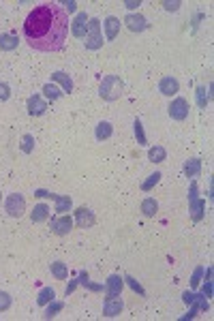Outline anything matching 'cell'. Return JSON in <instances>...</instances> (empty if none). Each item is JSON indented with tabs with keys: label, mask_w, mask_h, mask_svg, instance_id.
I'll return each mask as SVG.
<instances>
[{
	"label": "cell",
	"mask_w": 214,
	"mask_h": 321,
	"mask_svg": "<svg viewBox=\"0 0 214 321\" xmlns=\"http://www.w3.org/2000/svg\"><path fill=\"white\" fill-rule=\"evenodd\" d=\"M122 88H125V84H122L120 77L118 75H107L99 86V94L105 101H116V99L122 97Z\"/></svg>",
	"instance_id": "2"
},
{
	"label": "cell",
	"mask_w": 214,
	"mask_h": 321,
	"mask_svg": "<svg viewBox=\"0 0 214 321\" xmlns=\"http://www.w3.org/2000/svg\"><path fill=\"white\" fill-rule=\"evenodd\" d=\"M125 280H128V285H131V287H133V289H135V291H137V294H144V289H142V287H139V285H137V280H133L131 277H127Z\"/></svg>",
	"instance_id": "33"
},
{
	"label": "cell",
	"mask_w": 214,
	"mask_h": 321,
	"mask_svg": "<svg viewBox=\"0 0 214 321\" xmlns=\"http://www.w3.org/2000/svg\"><path fill=\"white\" fill-rule=\"evenodd\" d=\"M125 24H127L128 30H133V32H142V30H146V28H148L144 15H133V13L125 18Z\"/></svg>",
	"instance_id": "9"
},
{
	"label": "cell",
	"mask_w": 214,
	"mask_h": 321,
	"mask_svg": "<svg viewBox=\"0 0 214 321\" xmlns=\"http://www.w3.org/2000/svg\"><path fill=\"white\" fill-rule=\"evenodd\" d=\"M43 92H45V97L47 99H52V101H56V99H60L63 97V90H60L58 86H56V84H45L43 86Z\"/></svg>",
	"instance_id": "23"
},
{
	"label": "cell",
	"mask_w": 214,
	"mask_h": 321,
	"mask_svg": "<svg viewBox=\"0 0 214 321\" xmlns=\"http://www.w3.org/2000/svg\"><path fill=\"white\" fill-rule=\"evenodd\" d=\"M47 216H49V208L45 204L35 206V210H32V214H30L32 223H43V221H47Z\"/></svg>",
	"instance_id": "18"
},
{
	"label": "cell",
	"mask_w": 214,
	"mask_h": 321,
	"mask_svg": "<svg viewBox=\"0 0 214 321\" xmlns=\"http://www.w3.org/2000/svg\"><path fill=\"white\" fill-rule=\"evenodd\" d=\"M156 210H159V204H156L152 197H148V199L142 201V212L146 214V216H154Z\"/></svg>",
	"instance_id": "24"
},
{
	"label": "cell",
	"mask_w": 214,
	"mask_h": 321,
	"mask_svg": "<svg viewBox=\"0 0 214 321\" xmlns=\"http://www.w3.org/2000/svg\"><path fill=\"white\" fill-rule=\"evenodd\" d=\"M11 306V296L4 294V291H0V311H7Z\"/></svg>",
	"instance_id": "31"
},
{
	"label": "cell",
	"mask_w": 214,
	"mask_h": 321,
	"mask_svg": "<svg viewBox=\"0 0 214 321\" xmlns=\"http://www.w3.org/2000/svg\"><path fill=\"white\" fill-rule=\"evenodd\" d=\"M69 13L58 2H43L24 21V39L37 52H60L69 35Z\"/></svg>",
	"instance_id": "1"
},
{
	"label": "cell",
	"mask_w": 214,
	"mask_h": 321,
	"mask_svg": "<svg viewBox=\"0 0 214 321\" xmlns=\"http://www.w3.org/2000/svg\"><path fill=\"white\" fill-rule=\"evenodd\" d=\"M159 90H161V94H165V97H171V94L178 92V80H173V77H163L161 84H159Z\"/></svg>",
	"instance_id": "14"
},
{
	"label": "cell",
	"mask_w": 214,
	"mask_h": 321,
	"mask_svg": "<svg viewBox=\"0 0 214 321\" xmlns=\"http://www.w3.org/2000/svg\"><path fill=\"white\" fill-rule=\"evenodd\" d=\"M199 170H201V161L199 159H191V161L184 163V171H187L189 176H197Z\"/></svg>",
	"instance_id": "25"
},
{
	"label": "cell",
	"mask_w": 214,
	"mask_h": 321,
	"mask_svg": "<svg viewBox=\"0 0 214 321\" xmlns=\"http://www.w3.org/2000/svg\"><path fill=\"white\" fill-rule=\"evenodd\" d=\"M122 285H125V280L118 277V274H111V277L107 278V283H105V294L107 296H120Z\"/></svg>",
	"instance_id": "11"
},
{
	"label": "cell",
	"mask_w": 214,
	"mask_h": 321,
	"mask_svg": "<svg viewBox=\"0 0 214 321\" xmlns=\"http://www.w3.org/2000/svg\"><path fill=\"white\" fill-rule=\"evenodd\" d=\"M193 300H195V296H193V294H184V302H187V304H191Z\"/></svg>",
	"instance_id": "37"
},
{
	"label": "cell",
	"mask_w": 214,
	"mask_h": 321,
	"mask_svg": "<svg viewBox=\"0 0 214 321\" xmlns=\"http://www.w3.org/2000/svg\"><path fill=\"white\" fill-rule=\"evenodd\" d=\"M32 148H35V137L32 135H24V139H21V150L26 152H32Z\"/></svg>",
	"instance_id": "29"
},
{
	"label": "cell",
	"mask_w": 214,
	"mask_h": 321,
	"mask_svg": "<svg viewBox=\"0 0 214 321\" xmlns=\"http://www.w3.org/2000/svg\"><path fill=\"white\" fill-rule=\"evenodd\" d=\"M167 111H170V116L173 120L182 122V120H187V116H189V103L184 99H173L171 105L167 107Z\"/></svg>",
	"instance_id": "5"
},
{
	"label": "cell",
	"mask_w": 214,
	"mask_h": 321,
	"mask_svg": "<svg viewBox=\"0 0 214 321\" xmlns=\"http://www.w3.org/2000/svg\"><path fill=\"white\" fill-rule=\"evenodd\" d=\"M52 82H58L60 86H63V92H71L73 90V80L69 75H66L64 71H56L52 73Z\"/></svg>",
	"instance_id": "15"
},
{
	"label": "cell",
	"mask_w": 214,
	"mask_h": 321,
	"mask_svg": "<svg viewBox=\"0 0 214 321\" xmlns=\"http://www.w3.org/2000/svg\"><path fill=\"white\" fill-rule=\"evenodd\" d=\"M18 37L15 35H0V49H2V52H13L15 47H18Z\"/></svg>",
	"instance_id": "17"
},
{
	"label": "cell",
	"mask_w": 214,
	"mask_h": 321,
	"mask_svg": "<svg viewBox=\"0 0 214 321\" xmlns=\"http://www.w3.org/2000/svg\"><path fill=\"white\" fill-rule=\"evenodd\" d=\"M88 24H90V18L86 13H80L71 24V30L75 37H86L88 35Z\"/></svg>",
	"instance_id": "7"
},
{
	"label": "cell",
	"mask_w": 214,
	"mask_h": 321,
	"mask_svg": "<svg viewBox=\"0 0 214 321\" xmlns=\"http://www.w3.org/2000/svg\"><path fill=\"white\" fill-rule=\"evenodd\" d=\"M180 7V2H165V9L167 11H176Z\"/></svg>",
	"instance_id": "36"
},
{
	"label": "cell",
	"mask_w": 214,
	"mask_h": 321,
	"mask_svg": "<svg viewBox=\"0 0 214 321\" xmlns=\"http://www.w3.org/2000/svg\"><path fill=\"white\" fill-rule=\"evenodd\" d=\"M195 191H197V187L193 184V189H191V193H193V197H191V201H193V218H195V221H199L206 204H204V201H199V199H195Z\"/></svg>",
	"instance_id": "21"
},
{
	"label": "cell",
	"mask_w": 214,
	"mask_h": 321,
	"mask_svg": "<svg viewBox=\"0 0 214 321\" xmlns=\"http://www.w3.org/2000/svg\"><path fill=\"white\" fill-rule=\"evenodd\" d=\"M111 133H114V128H111L109 122H99L97 125V139L101 142V139H107V137H111Z\"/></svg>",
	"instance_id": "22"
},
{
	"label": "cell",
	"mask_w": 214,
	"mask_h": 321,
	"mask_svg": "<svg viewBox=\"0 0 214 321\" xmlns=\"http://www.w3.org/2000/svg\"><path fill=\"white\" fill-rule=\"evenodd\" d=\"M105 35H107V41H114L116 35H118V30H120V20L114 18V15H109V18L105 20Z\"/></svg>",
	"instance_id": "13"
},
{
	"label": "cell",
	"mask_w": 214,
	"mask_h": 321,
	"mask_svg": "<svg viewBox=\"0 0 214 321\" xmlns=\"http://www.w3.org/2000/svg\"><path fill=\"white\" fill-rule=\"evenodd\" d=\"M201 272H204V268H197L195 270V277H193V287L199 285V277H201Z\"/></svg>",
	"instance_id": "34"
},
{
	"label": "cell",
	"mask_w": 214,
	"mask_h": 321,
	"mask_svg": "<svg viewBox=\"0 0 214 321\" xmlns=\"http://www.w3.org/2000/svg\"><path fill=\"white\" fill-rule=\"evenodd\" d=\"M11 97V88L4 82H0V101H7Z\"/></svg>",
	"instance_id": "32"
},
{
	"label": "cell",
	"mask_w": 214,
	"mask_h": 321,
	"mask_svg": "<svg viewBox=\"0 0 214 321\" xmlns=\"http://www.w3.org/2000/svg\"><path fill=\"white\" fill-rule=\"evenodd\" d=\"M122 300L118 296H107V300H105V304H103V315L105 317H116V315H120V311H122Z\"/></svg>",
	"instance_id": "6"
},
{
	"label": "cell",
	"mask_w": 214,
	"mask_h": 321,
	"mask_svg": "<svg viewBox=\"0 0 214 321\" xmlns=\"http://www.w3.org/2000/svg\"><path fill=\"white\" fill-rule=\"evenodd\" d=\"M75 7H77L75 2H64V11H66V13H73V11H75Z\"/></svg>",
	"instance_id": "35"
},
{
	"label": "cell",
	"mask_w": 214,
	"mask_h": 321,
	"mask_svg": "<svg viewBox=\"0 0 214 321\" xmlns=\"http://www.w3.org/2000/svg\"><path fill=\"white\" fill-rule=\"evenodd\" d=\"M135 137H137V142H139V146H146V135H144V128H142V120H135Z\"/></svg>",
	"instance_id": "28"
},
{
	"label": "cell",
	"mask_w": 214,
	"mask_h": 321,
	"mask_svg": "<svg viewBox=\"0 0 214 321\" xmlns=\"http://www.w3.org/2000/svg\"><path fill=\"white\" fill-rule=\"evenodd\" d=\"M159 180H161V173H159V171H154V173H152V176H150V178H148V180H146V182L142 184V189H144V191H150V189L154 187L156 182H159Z\"/></svg>",
	"instance_id": "30"
},
{
	"label": "cell",
	"mask_w": 214,
	"mask_h": 321,
	"mask_svg": "<svg viewBox=\"0 0 214 321\" xmlns=\"http://www.w3.org/2000/svg\"><path fill=\"white\" fill-rule=\"evenodd\" d=\"M75 216H77V225L80 227H90V225L94 223V214L88 210V208H80V210L75 212Z\"/></svg>",
	"instance_id": "16"
},
{
	"label": "cell",
	"mask_w": 214,
	"mask_h": 321,
	"mask_svg": "<svg viewBox=\"0 0 214 321\" xmlns=\"http://www.w3.org/2000/svg\"><path fill=\"white\" fill-rule=\"evenodd\" d=\"M39 197H52V199H56V204H58V208H56V212H66L71 208V197H63V195H54V193H45V191H37Z\"/></svg>",
	"instance_id": "10"
},
{
	"label": "cell",
	"mask_w": 214,
	"mask_h": 321,
	"mask_svg": "<svg viewBox=\"0 0 214 321\" xmlns=\"http://www.w3.org/2000/svg\"><path fill=\"white\" fill-rule=\"evenodd\" d=\"M56 298V291L52 289V287H45V289L39 291V296H37V304L39 306H47L49 302H52Z\"/></svg>",
	"instance_id": "19"
},
{
	"label": "cell",
	"mask_w": 214,
	"mask_h": 321,
	"mask_svg": "<svg viewBox=\"0 0 214 321\" xmlns=\"http://www.w3.org/2000/svg\"><path fill=\"white\" fill-rule=\"evenodd\" d=\"M4 210H7L9 216L20 218L21 214H24V210H26V199H24V197H21L20 193L9 195V197H7V204H4Z\"/></svg>",
	"instance_id": "3"
},
{
	"label": "cell",
	"mask_w": 214,
	"mask_h": 321,
	"mask_svg": "<svg viewBox=\"0 0 214 321\" xmlns=\"http://www.w3.org/2000/svg\"><path fill=\"white\" fill-rule=\"evenodd\" d=\"M64 308V304L63 302H54V304H49L47 306V311H45V319H52L56 317V313H60Z\"/></svg>",
	"instance_id": "27"
},
{
	"label": "cell",
	"mask_w": 214,
	"mask_h": 321,
	"mask_svg": "<svg viewBox=\"0 0 214 321\" xmlns=\"http://www.w3.org/2000/svg\"><path fill=\"white\" fill-rule=\"evenodd\" d=\"M49 270H52V274L56 278H60V280H64L66 277H69V270H66V266L63 261H54L52 266H49Z\"/></svg>",
	"instance_id": "20"
},
{
	"label": "cell",
	"mask_w": 214,
	"mask_h": 321,
	"mask_svg": "<svg viewBox=\"0 0 214 321\" xmlns=\"http://www.w3.org/2000/svg\"><path fill=\"white\" fill-rule=\"evenodd\" d=\"M148 156H150V161H154V163H163L167 154H165V150H163L161 146H154V148H150Z\"/></svg>",
	"instance_id": "26"
},
{
	"label": "cell",
	"mask_w": 214,
	"mask_h": 321,
	"mask_svg": "<svg viewBox=\"0 0 214 321\" xmlns=\"http://www.w3.org/2000/svg\"><path fill=\"white\" fill-rule=\"evenodd\" d=\"M45 109H47V105L43 103V99L39 97V94L28 99V114L30 116H41V114H45Z\"/></svg>",
	"instance_id": "12"
},
{
	"label": "cell",
	"mask_w": 214,
	"mask_h": 321,
	"mask_svg": "<svg viewBox=\"0 0 214 321\" xmlns=\"http://www.w3.org/2000/svg\"><path fill=\"white\" fill-rule=\"evenodd\" d=\"M101 45H103V39H101V24H99V20H90L88 35H86V47L88 49H99Z\"/></svg>",
	"instance_id": "4"
},
{
	"label": "cell",
	"mask_w": 214,
	"mask_h": 321,
	"mask_svg": "<svg viewBox=\"0 0 214 321\" xmlns=\"http://www.w3.org/2000/svg\"><path fill=\"white\" fill-rule=\"evenodd\" d=\"M71 229H73L71 216H58V218H54V221H52V232L56 235H66Z\"/></svg>",
	"instance_id": "8"
}]
</instances>
